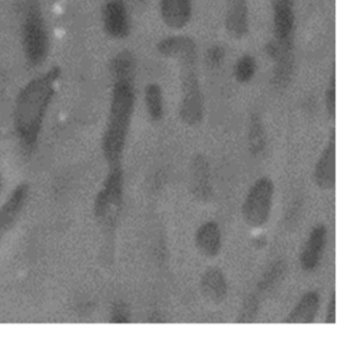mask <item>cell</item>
Masks as SVG:
<instances>
[{"instance_id": "603a6c76", "label": "cell", "mask_w": 353, "mask_h": 337, "mask_svg": "<svg viewBox=\"0 0 353 337\" xmlns=\"http://www.w3.org/2000/svg\"><path fill=\"white\" fill-rule=\"evenodd\" d=\"M225 58H226V50L222 45H210L205 54V61L208 68L212 70H216L221 68L224 63Z\"/></svg>"}, {"instance_id": "52a82bcc", "label": "cell", "mask_w": 353, "mask_h": 337, "mask_svg": "<svg viewBox=\"0 0 353 337\" xmlns=\"http://www.w3.org/2000/svg\"><path fill=\"white\" fill-rule=\"evenodd\" d=\"M191 192L199 202L206 203L212 196V173L210 163L201 153H196L190 167Z\"/></svg>"}, {"instance_id": "6da1fadb", "label": "cell", "mask_w": 353, "mask_h": 337, "mask_svg": "<svg viewBox=\"0 0 353 337\" xmlns=\"http://www.w3.org/2000/svg\"><path fill=\"white\" fill-rule=\"evenodd\" d=\"M157 51L179 61L181 87L179 118L185 125H199L204 117V97L198 76L197 43L189 35H172L161 39L157 43Z\"/></svg>"}, {"instance_id": "8fae6325", "label": "cell", "mask_w": 353, "mask_h": 337, "mask_svg": "<svg viewBox=\"0 0 353 337\" xmlns=\"http://www.w3.org/2000/svg\"><path fill=\"white\" fill-rule=\"evenodd\" d=\"M225 28L232 39L247 37L250 28L248 0H226Z\"/></svg>"}, {"instance_id": "2e32d148", "label": "cell", "mask_w": 353, "mask_h": 337, "mask_svg": "<svg viewBox=\"0 0 353 337\" xmlns=\"http://www.w3.org/2000/svg\"><path fill=\"white\" fill-rule=\"evenodd\" d=\"M202 295L214 304H220L226 299L228 285L224 272L219 268H210L204 272L200 280Z\"/></svg>"}, {"instance_id": "484cf974", "label": "cell", "mask_w": 353, "mask_h": 337, "mask_svg": "<svg viewBox=\"0 0 353 337\" xmlns=\"http://www.w3.org/2000/svg\"><path fill=\"white\" fill-rule=\"evenodd\" d=\"M336 291H332L326 310L325 324H336Z\"/></svg>"}, {"instance_id": "9a60e30c", "label": "cell", "mask_w": 353, "mask_h": 337, "mask_svg": "<svg viewBox=\"0 0 353 337\" xmlns=\"http://www.w3.org/2000/svg\"><path fill=\"white\" fill-rule=\"evenodd\" d=\"M320 297L316 291H309L282 320L283 324H312L319 310Z\"/></svg>"}, {"instance_id": "ffe728a7", "label": "cell", "mask_w": 353, "mask_h": 337, "mask_svg": "<svg viewBox=\"0 0 353 337\" xmlns=\"http://www.w3.org/2000/svg\"><path fill=\"white\" fill-rule=\"evenodd\" d=\"M257 70L255 58L250 54H243L235 62L233 74L235 80L241 84H248L253 80Z\"/></svg>"}, {"instance_id": "30bf717a", "label": "cell", "mask_w": 353, "mask_h": 337, "mask_svg": "<svg viewBox=\"0 0 353 337\" xmlns=\"http://www.w3.org/2000/svg\"><path fill=\"white\" fill-rule=\"evenodd\" d=\"M327 229L323 223L315 225L310 232L309 237L299 254V264L305 272H312L321 261L326 244Z\"/></svg>"}, {"instance_id": "e0dca14e", "label": "cell", "mask_w": 353, "mask_h": 337, "mask_svg": "<svg viewBox=\"0 0 353 337\" xmlns=\"http://www.w3.org/2000/svg\"><path fill=\"white\" fill-rule=\"evenodd\" d=\"M249 150L255 157L262 156L268 147V136L263 122L258 114H252L250 118L249 134H248Z\"/></svg>"}, {"instance_id": "4fadbf2b", "label": "cell", "mask_w": 353, "mask_h": 337, "mask_svg": "<svg viewBox=\"0 0 353 337\" xmlns=\"http://www.w3.org/2000/svg\"><path fill=\"white\" fill-rule=\"evenodd\" d=\"M107 31L115 39H125L130 33V18L125 4L121 0H111L104 12Z\"/></svg>"}, {"instance_id": "ba28073f", "label": "cell", "mask_w": 353, "mask_h": 337, "mask_svg": "<svg viewBox=\"0 0 353 337\" xmlns=\"http://www.w3.org/2000/svg\"><path fill=\"white\" fill-rule=\"evenodd\" d=\"M314 180L321 190H332L336 185V130L332 128L325 148L316 163Z\"/></svg>"}, {"instance_id": "7402d4cb", "label": "cell", "mask_w": 353, "mask_h": 337, "mask_svg": "<svg viewBox=\"0 0 353 337\" xmlns=\"http://www.w3.org/2000/svg\"><path fill=\"white\" fill-rule=\"evenodd\" d=\"M259 298L255 293L249 294L243 300L235 323L237 324H252L257 318L259 312Z\"/></svg>"}, {"instance_id": "7a4b0ae2", "label": "cell", "mask_w": 353, "mask_h": 337, "mask_svg": "<svg viewBox=\"0 0 353 337\" xmlns=\"http://www.w3.org/2000/svg\"><path fill=\"white\" fill-rule=\"evenodd\" d=\"M57 72L50 70L32 79L18 95L15 126L26 147L36 143L43 121L54 93Z\"/></svg>"}, {"instance_id": "8992f818", "label": "cell", "mask_w": 353, "mask_h": 337, "mask_svg": "<svg viewBox=\"0 0 353 337\" xmlns=\"http://www.w3.org/2000/svg\"><path fill=\"white\" fill-rule=\"evenodd\" d=\"M274 41L283 48H294V0H272Z\"/></svg>"}, {"instance_id": "44dd1931", "label": "cell", "mask_w": 353, "mask_h": 337, "mask_svg": "<svg viewBox=\"0 0 353 337\" xmlns=\"http://www.w3.org/2000/svg\"><path fill=\"white\" fill-rule=\"evenodd\" d=\"M286 269V264L283 261H278L272 264V266L270 267L265 274L262 276L261 280L258 283L259 292L266 293L276 287L284 277Z\"/></svg>"}, {"instance_id": "ac0fdd59", "label": "cell", "mask_w": 353, "mask_h": 337, "mask_svg": "<svg viewBox=\"0 0 353 337\" xmlns=\"http://www.w3.org/2000/svg\"><path fill=\"white\" fill-rule=\"evenodd\" d=\"M144 101L148 116L154 122H159L164 117V97L162 87L158 83H150L144 89Z\"/></svg>"}, {"instance_id": "5b68a950", "label": "cell", "mask_w": 353, "mask_h": 337, "mask_svg": "<svg viewBox=\"0 0 353 337\" xmlns=\"http://www.w3.org/2000/svg\"><path fill=\"white\" fill-rule=\"evenodd\" d=\"M123 192V173L121 165H113L97 202V215L105 223L114 221Z\"/></svg>"}, {"instance_id": "7c38bea8", "label": "cell", "mask_w": 353, "mask_h": 337, "mask_svg": "<svg viewBox=\"0 0 353 337\" xmlns=\"http://www.w3.org/2000/svg\"><path fill=\"white\" fill-rule=\"evenodd\" d=\"M160 14L169 28H185L193 16V3L192 0H160Z\"/></svg>"}, {"instance_id": "277c9868", "label": "cell", "mask_w": 353, "mask_h": 337, "mask_svg": "<svg viewBox=\"0 0 353 337\" xmlns=\"http://www.w3.org/2000/svg\"><path fill=\"white\" fill-rule=\"evenodd\" d=\"M274 194V184L270 178H259L251 186L241 207L243 221L249 227L258 229L268 223L272 212Z\"/></svg>"}, {"instance_id": "cb8c5ba5", "label": "cell", "mask_w": 353, "mask_h": 337, "mask_svg": "<svg viewBox=\"0 0 353 337\" xmlns=\"http://www.w3.org/2000/svg\"><path fill=\"white\" fill-rule=\"evenodd\" d=\"M325 109L328 117L334 120L336 117V72H332L325 91Z\"/></svg>"}, {"instance_id": "9c48e42d", "label": "cell", "mask_w": 353, "mask_h": 337, "mask_svg": "<svg viewBox=\"0 0 353 337\" xmlns=\"http://www.w3.org/2000/svg\"><path fill=\"white\" fill-rule=\"evenodd\" d=\"M26 56L32 64H40L46 56L47 37L42 21L37 14L28 17L24 29Z\"/></svg>"}, {"instance_id": "3957f363", "label": "cell", "mask_w": 353, "mask_h": 337, "mask_svg": "<svg viewBox=\"0 0 353 337\" xmlns=\"http://www.w3.org/2000/svg\"><path fill=\"white\" fill-rule=\"evenodd\" d=\"M135 79L114 78L103 149L111 167L119 165L135 110Z\"/></svg>"}, {"instance_id": "d6986e66", "label": "cell", "mask_w": 353, "mask_h": 337, "mask_svg": "<svg viewBox=\"0 0 353 337\" xmlns=\"http://www.w3.org/2000/svg\"><path fill=\"white\" fill-rule=\"evenodd\" d=\"M26 190L20 187L16 190L9 202L0 209V237L3 235V232L9 227L12 221H14L17 213L23 205L24 198H26Z\"/></svg>"}, {"instance_id": "d4e9b609", "label": "cell", "mask_w": 353, "mask_h": 337, "mask_svg": "<svg viewBox=\"0 0 353 337\" xmlns=\"http://www.w3.org/2000/svg\"><path fill=\"white\" fill-rule=\"evenodd\" d=\"M130 316L131 314H130L129 307L123 302H119L114 306L111 322L115 324H128L130 322Z\"/></svg>"}, {"instance_id": "5bb4252c", "label": "cell", "mask_w": 353, "mask_h": 337, "mask_svg": "<svg viewBox=\"0 0 353 337\" xmlns=\"http://www.w3.org/2000/svg\"><path fill=\"white\" fill-rule=\"evenodd\" d=\"M195 245L202 256L216 258L222 249V233L216 221H208L198 227Z\"/></svg>"}]
</instances>
